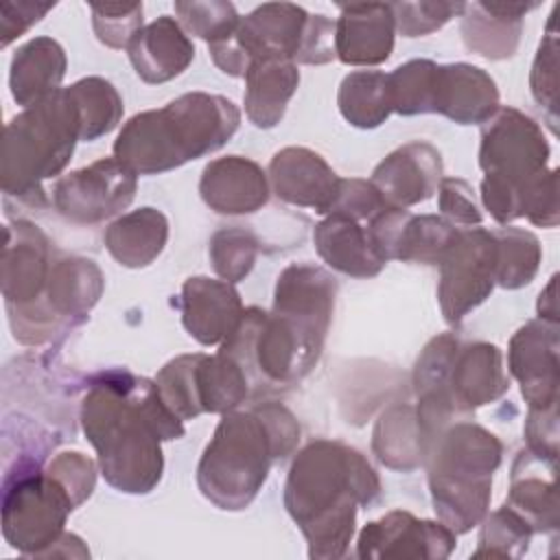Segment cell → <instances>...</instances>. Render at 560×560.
Listing matches in <instances>:
<instances>
[{
  "label": "cell",
  "mask_w": 560,
  "mask_h": 560,
  "mask_svg": "<svg viewBox=\"0 0 560 560\" xmlns=\"http://www.w3.org/2000/svg\"><path fill=\"white\" fill-rule=\"evenodd\" d=\"M81 427L94 446L105 481L125 494H149L162 479V442L184 435L162 400L155 378L127 370H105L88 381Z\"/></svg>",
  "instance_id": "6da1fadb"
},
{
  "label": "cell",
  "mask_w": 560,
  "mask_h": 560,
  "mask_svg": "<svg viewBox=\"0 0 560 560\" xmlns=\"http://www.w3.org/2000/svg\"><path fill=\"white\" fill-rule=\"evenodd\" d=\"M381 497V479L368 457L339 440H313L298 451L284 481V508L308 545V558L348 553L359 508Z\"/></svg>",
  "instance_id": "7a4b0ae2"
},
{
  "label": "cell",
  "mask_w": 560,
  "mask_h": 560,
  "mask_svg": "<svg viewBox=\"0 0 560 560\" xmlns=\"http://www.w3.org/2000/svg\"><path fill=\"white\" fill-rule=\"evenodd\" d=\"M300 438L298 418L278 400L223 413L197 466L201 494L219 510H245L258 497L271 466L298 451Z\"/></svg>",
  "instance_id": "3957f363"
},
{
  "label": "cell",
  "mask_w": 560,
  "mask_h": 560,
  "mask_svg": "<svg viewBox=\"0 0 560 560\" xmlns=\"http://www.w3.org/2000/svg\"><path fill=\"white\" fill-rule=\"evenodd\" d=\"M238 125L241 112L230 98L186 92L131 116L114 140V158L136 175L166 173L221 149Z\"/></svg>",
  "instance_id": "277c9868"
},
{
  "label": "cell",
  "mask_w": 560,
  "mask_h": 560,
  "mask_svg": "<svg viewBox=\"0 0 560 560\" xmlns=\"http://www.w3.org/2000/svg\"><path fill=\"white\" fill-rule=\"evenodd\" d=\"M503 444L475 418L446 427L427 448L424 468L438 521L466 534L483 521L492 497V475Z\"/></svg>",
  "instance_id": "5b68a950"
},
{
  "label": "cell",
  "mask_w": 560,
  "mask_h": 560,
  "mask_svg": "<svg viewBox=\"0 0 560 560\" xmlns=\"http://www.w3.org/2000/svg\"><path fill=\"white\" fill-rule=\"evenodd\" d=\"M79 140L81 122L66 88L15 114L4 127L0 153L4 199L44 201L42 184L68 166Z\"/></svg>",
  "instance_id": "8992f818"
},
{
  "label": "cell",
  "mask_w": 560,
  "mask_h": 560,
  "mask_svg": "<svg viewBox=\"0 0 560 560\" xmlns=\"http://www.w3.org/2000/svg\"><path fill=\"white\" fill-rule=\"evenodd\" d=\"M549 142L542 127L516 107H499L481 125V203L499 225L521 219L525 190L549 171Z\"/></svg>",
  "instance_id": "52a82bcc"
},
{
  "label": "cell",
  "mask_w": 560,
  "mask_h": 560,
  "mask_svg": "<svg viewBox=\"0 0 560 560\" xmlns=\"http://www.w3.org/2000/svg\"><path fill=\"white\" fill-rule=\"evenodd\" d=\"M35 453H20L4 466L2 536L22 556L46 558L77 510L63 483L42 468Z\"/></svg>",
  "instance_id": "ba28073f"
},
{
  "label": "cell",
  "mask_w": 560,
  "mask_h": 560,
  "mask_svg": "<svg viewBox=\"0 0 560 560\" xmlns=\"http://www.w3.org/2000/svg\"><path fill=\"white\" fill-rule=\"evenodd\" d=\"M101 267L83 256H57L44 295L26 306H7L9 326L22 346H42L81 324L103 295Z\"/></svg>",
  "instance_id": "9c48e42d"
},
{
  "label": "cell",
  "mask_w": 560,
  "mask_h": 560,
  "mask_svg": "<svg viewBox=\"0 0 560 560\" xmlns=\"http://www.w3.org/2000/svg\"><path fill=\"white\" fill-rule=\"evenodd\" d=\"M494 234L486 228H459L440 260L438 302L448 326H459L468 313L483 304L494 282Z\"/></svg>",
  "instance_id": "30bf717a"
},
{
  "label": "cell",
  "mask_w": 560,
  "mask_h": 560,
  "mask_svg": "<svg viewBox=\"0 0 560 560\" xmlns=\"http://www.w3.org/2000/svg\"><path fill=\"white\" fill-rule=\"evenodd\" d=\"M136 188L138 175L112 155L61 175L52 186V203L63 219L94 225L120 214Z\"/></svg>",
  "instance_id": "8fae6325"
},
{
  "label": "cell",
  "mask_w": 560,
  "mask_h": 560,
  "mask_svg": "<svg viewBox=\"0 0 560 560\" xmlns=\"http://www.w3.org/2000/svg\"><path fill=\"white\" fill-rule=\"evenodd\" d=\"M457 534L442 521L418 518L407 510H392L370 521L357 538V556L374 558H420L444 560L453 553Z\"/></svg>",
  "instance_id": "7c38bea8"
},
{
  "label": "cell",
  "mask_w": 560,
  "mask_h": 560,
  "mask_svg": "<svg viewBox=\"0 0 560 560\" xmlns=\"http://www.w3.org/2000/svg\"><path fill=\"white\" fill-rule=\"evenodd\" d=\"M337 302L335 276L313 262H293L276 280L271 311L324 343Z\"/></svg>",
  "instance_id": "4fadbf2b"
},
{
  "label": "cell",
  "mask_w": 560,
  "mask_h": 560,
  "mask_svg": "<svg viewBox=\"0 0 560 560\" xmlns=\"http://www.w3.org/2000/svg\"><path fill=\"white\" fill-rule=\"evenodd\" d=\"M55 252L48 236L31 221L15 219L4 225L0 284L4 306L37 302L48 284Z\"/></svg>",
  "instance_id": "5bb4252c"
},
{
  "label": "cell",
  "mask_w": 560,
  "mask_h": 560,
  "mask_svg": "<svg viewBox=\"0 0 560 560\" xmlns=\"http://www.w3.org/2000/svg\"><path fill=\"white\" fill-rule=\"evenodd\" d=\"M558 324L532 319L510 339L508 368L521 385L527 407H547L558 402Z\"/></svg>",
  "instance_id": "9a60e30c"
},
{
  "label": "cell",
  "mask_w": 560,
  "mask_h": 560,
  "mask_svg": "<svg viewBox=\"0 0 560 560\" xmlns=\"http://www.w3.org/2000/svg\"><path fill=\"white\" fill-rule=\"evenodd\" d=\"M444 177L440 151L424 140L407 142L385 155L372 171L370 182L387 208H411L427 201Z\"/></svg>",
  "instance_id": "2e32d148"
},
{
  "label": "cell",
  "mask_w": 560,
  "mask_h": 560,
  "mask_svg": "<svg viewBox=\"0 0 560 560\" xmlns=\"http://www.w3.org/2000/svg\"><path fill=\"white\" fill-rule=\"evenodd\" d=\"M271 192L291 206L328 214L341 177L313 149L284 147L273 153L267 168Z\"/></svg>",
  "instance_id": "e0dca14e"
},
{
  "label": "cell",
  "mask_w": 560,
  "mask_h": 560,
  "mask_svg": "<svg viewBox=\"0 0 560 560\" xmlns=\"http://www.w3.org/2000/svg\"><path fill=\"white\" fill-rule=\"evenodd\" d=\"M177 304L186 332L201 346H221L245 311L234 284L208 276L188 278Z\"/></svg>",
  "instance_id": "ac0fdd59"
},
{
  "label": "cell",
  "mask_w": 560,
  "mask_h": 560,
  "mask_svg": "<svg viewBox=\"0 0 560 560\" xmlns=\"http://www.w3.org/2000/svg\"><path fill=\"white\" fill-rule=\"evenodd\" d=\"M335 52L346 66H378L392 57L396 20L389 2L339 4Z\"/></svg>",
  "instance_id": "d6986e66"
},
{
  "label": "cell",
  "mask_w": 560,
  "mask_h": 560,
  "mask_svg": "<svg viewBox=\"0 0 560 560\" xmlns=\"http://www.w3.org/2000/svg\"><path fill=\"white\" fill-rule=\"evenodd\" d=\"M199 195L212 212L236 217L260 210L269 201L271 186L267 173L254 160L223 155L203 166Z\"/></svg>",
  "instance_id": "ffe728a7"
},
{
  "label": "cell",
  "mask_w": 560,
  "mask_h": 560,
  "mask_svg": "<svg viewBox=\"0 0 560 560\" xmlns=\"http://www.w3.org/2000/svg\"><path fill=\"white\" fill-rule=\"evenodd\" d=\"M499 109L494 79L472 63H438L431 114L457 125H483Z\"/></svg>",
  "instance_id": "44dd1931"
},
{
  "label": "cell",
  "mask_w": 560,
  "mask_h": 560,
  "mask_svg": "<svg viewBox=\"0 0 560 560\" xmlns=\"http://www.w3.org/2000/svg\"><path fill=\"white\" fill-rule=\"evenodd\" d=\"M306 22V9L293 2H265L241 18L234 42L252 63L256 59H289L295 63Z\"/></svg>",
  "instance_id": "7402d4cb"
},
{
  "label": "cell",
  "mask_w": 560,
  "mask_h": 560,
  "mask_svg": "<svg viewBox=\"0 0 560 560\" xmlns=\"http://www.w3.org/2000/svg\"><path fill=\"white\" fill-rule=\"evenodd\" d=\"M136 74L151 85L179 77L195 59V46L179 20L160 15L144 24L127 46Z\"/></svg>",
  "instance_id": "603a6c76"
},
{
  "label": "cell",
  "mask_w": 560,
  "mask_h": 560,
  "mask_svg": "<svg viewBox=\"0 0 560 560\" xmlns=\"http://www.w3.org/2000/svg\"><path fill=\"white\" fill-rule=\"evenodd\" d=\"M534 2H466L462 11V39L468 50L486 59H508L516 52L523 18Z\"/></svg>",
  "instance_id": "cb8c5ba5"
},
{
  "label": "cell",
  "mask_w": 560,
  "mask_h": 560,
  "mask_svg": "<svg viewBox=\"0 0 560 560\" xmlns=\"http://www.w3.org/2000/svg\"><path fill=\"white\" fill-rule=\"evenodd\" d=\"M448 387L453 396L470 411L497 402L510 389V374L503 368V352L488 341H459Z\"/></svg>",
  "instance_id": "d4e9b609"
},
{
  "label": "cell",
  "mask_w": 560,
  "mask_h": 560,
  "mask_svg": "<svg viewBox=\"0 0 560 560\" xmlns=\"http://www.w3.org/2000/svg\"><path fill=\"white\" fill-rule=\"evenodd\" d=\"M68 59L63 46L52 37H33L22 44L9 68V88L13 101L28 109L61 90Z\"/></svg>",
  "instance_id": "484cf974"
},
{
  "label": "cell",
  "mask_w": 560,
  "mask_h": 560,
  "mask_svg": "<svg viewBox=\"0 0 560 560\" xmlns=\"http://www.w3.org/2000/svg\"><path fill=\"white\" fill-rule=\"evenodd\" d=\"M505 505L523 516L534 534H556V464L542 462L525 448L512 466V481Z\"/></svg>",
  "instance_id": "4316f807"
},
{
  "label": "cell",
  "mask_w": 560,
  "mask_h": 560,
  "mask_svg": "<svg viewBox=\"0 0 560 560\" xmlns=\"http://www.w3.org/2000/svg\"><path fill=\"white\" fill-rule=\"evenodd\" d=\"M319 258L335 271L350 278H374L385 262L372 249L365 225L343 214H326L313 230Z\"/></svg>",
  "instance_id": "83f0119b"
},
{
  "label": "cell",
  "mask_w": 560,
  "mask_h": 560,
  "mask_svg": "<svg viewBox=\"0 0 560 560\" xmlns=\"http://www.w3.org/2000/svg\"><path fill=\"white\" fill-rule=\"evenodd\" d=\"M300 85L298 63L289 59H256L245 74V116L258 129L276 127Z\"/></svg>",
  "instance_id": "f1b7e54d"
},
{
  "label": "cell",
  "mask_w": 560,
  "mask_h": 560,
  "mask_svg": "<svg viewBox=\"0 0 560 560\" xmlns=\"http://www.w3.org/2000/svg\"><path fill=\"white\" fill-rule=\"evenodd\" d=\"M103 241L118 265L140 269L151 265L164 252L168 241V219L162 210L142 206L116 217L107 225Z\"/></svg>",
  "instance_id": "f546056e"
},
{
  "label": "cell",
  "mask_w": 560,
  "mask_h": 560,
  "mask_svg": "<svg viewBox=\"0 0 560 560\" xmlns=\"http://www.w3.org/2000/svg\"><path fill=\"white\" fill-rule=\"evenodd\" d=\"M372 453L383 466L400 472H411L424 464V442L413 405L398 402L378 416L372 431Z\"/></svg>",
  "instance_id": "4dcf8cb0"
},
{
  "label": "cell",
  "mask_w": 560,
  "mask_h": 560,
  "mask_svg": "<svg viewBox=\"0 0 560 560\" xmlns=\"http://www.w3.org/2000/svg\"><path fill=\"white\" fill-rule=\"evenodd\" d=\"M197 394L203 413H228L238 409L249 396L252 385L241 363L228 352L199 354Z\"/></svg>",
  "instance_id": "1f68e13d"
},
{
  "label": "cell",
  "mask_w": 560,
  "mask_h": 560,
  "mask_svg": "<svg viewBox=\"0 0 560 560\" xmlns=\"http://www.w3.org/2000/svg\"><path fill=\"white\" fill-rule=\"evenodd\" d=\"M339 114L357 129H374L392 116L387 74L381 70H354L346 74L337 92Z\"/></svg>",
  "instance_id": "d6a6232c"
},
{
  "label": "cell",
  "mask_w": 560,
  "mask_h": 560,
  "mask_svg": "<svg viewBox=\"0 0 560 560\" xmlns=\"http://www.w3.org/2000/svg\"><path fill=\"white\" fill-rule=\"evenodd\" d=\"M457 230L442 214H413L407 210L394 243V260L438 267Z\"/></svg>",
  "instance_id": "836d02e7"
},
{
  "label": "cell",
  "mask_w": 560,
  "mask_h": 560,
  "mask_svg": "<svg viewBox=\"0 0 560 560\" xmlns=\"http://www.w3.org/2000/svg\"><path fill=\"white\" fill-rule=\"evenodd\" d=\"M66 90L77 107L83 142H94L118 127L125 105L112 81L103 77H85Z\"/></svg>",
  "instance_id": "e575fe53"
},
{
  "label": "cell",
  "mask_w": 560,
  "mask_h": 560,
  "mask_svg": "<svg viewBox=\"0 0 560 560\" xmlns=\"http://www.w3.org/2000/svg\"><path fill=\"white\" fill-rule=\"evenodd\" d=\"M494 234V282L501 289H521L529 284L540 267L542 249L540 241L534 232L503 225L492 232Z\"/></svg>",
  "instance_id": "d590c367"
},
{
  "label": "cell",
  "mask_w": 560,
  "mask_h": 560,
  "mask_svg": "<svg viewBox=\"0 0 560 560\" xmlns=\"http://www.w3.org/2000/svg\"><path fill=\"white\" fill-rule=\"evenodd\" d=\"M438 63L431 59H411L387 74L392 112L400 116L431 114Z\"/></svg>",
  "instance_id": "8d00e7d4"
},
{
  "label": "cell",
  "mask_w": 560,
  "mask_h": 560,
  "mask_svg": "<svg viewBox=\"0 0 560 560\" xmlns=\"http://www.w3.org/2000/svg\"><path fill=\"white\" fill-rule=\"evenodd\" d=\"M479 538L472 558H521L529 549L532 527L510 505L488 512L479 523Z\"/></svg>",
  "instance_id": "74e56055"
},
{
  "label": "cell",
  "mask_w": 560,
  "mask_h": 560,
  "mask_svg": "<svg viewBox=\"0 0 560 560\" xmlns=\"http://www.w3.org/2000/svg\"><path fill=\"white\" fill-rule=\"evenodd\" d=\"M208 256L214 273L221 280L236 284L245 280L254 269L258 256V241L249 230L241 225L221 228L210 238Z\"/></svg>",
  "instance_id": "f35d334b"
},
{
  "label": "cell",
  "mask_w": 560,
  "mask_h": 560,
  "mask_svg": "<svg viewBox=\"0 0 560 560\" xmlns=\"http://www.w3.org/2000/svg\"><path fill=\"white\" fill-rule=\"evenodd\" d=\"M201 352L179 354L171 359L155 376L162 400L179 420H192L201 416L199 394H197V361Z\"/></svg>",
  "instance_id": "ab89813d"
},
{
  "label": "cell",
  "mask_w": 560,
  "mask_h": 560,
  "mask_svg": "<svg viewBox=\"0 0 560 560\" xmlns=\"http://www.w3.org/2000/svg\"><path fill=\"white\" fill-rule=\"evenodd\" d=\"M173 9L184 31L208 44L232 37L241 22L236 7L225 0H186L175 2Z\"/></svg>",
  "instance_id": "60d3db41"
},
{
  "label": "cell",
  "mask_w": 560,
  "mask_h": 560,
  "mask_svg": "<svg viewBox=\"0 0 560 560\" xmlns=\"http://www.w3.org/2000/svg\"><path fill=\"white\" fill-rule=\"evenodd\" d=\"M529 88L534 101L545 109L549 118V127L556 133L558 122V31H556V11L547 20L545 35L536 50L532 72H529Z\"/></svg>",
  "instance_id": "b9f144b4"
},
{
  "label": "cell",
  "mask_w": 560,
  "mask_h": 560,
  "mask_svg": "<svg viewBox=\"0 0 560 560\" xmlns=\"http://www.w3.org/2000/svg\"><path fill=\"white\" fill-rule=\"evenodd\" d=\"M92 11V28L96 39L114 50L127 48L133 35L144 26L142 2H105L90 4Z\"/></svg>",
  "instance_id": "7bdbcfd3"
},
{
  "label": "cell",
  "mask_w": 560,
  "mask_h": 560,
  "mask_svg": "<svg viewBox=\"0 0 560 560\" xmlns=\"http://www.w3.org/2000/svg\"><path fill=\"white\" fill-rule=\"evenodd\" d=\"M459 341L462 339L455 332H442V335H435L422 348V352L413 365V392L416 394L431 392V389L451 392L448 374H451V363H453Z\"/></svg>",
  "instance_id": "ee69618b"
},
{
  "label": "cell",
  "mask_w": 560,
  "mask_h": 560,
  "mask_svg": "<svg viewBox=\"0 0 560 560\" xmlns=\"http://www.w3.org/2000/svg\"><path fill=\"white\" fill-rule=\"evenodd\" d=\"M466 2H394L396 31L402 37H422L442 28L455 15H462Z\"/></svg>",
  "instance_id": "f6af8a7d"
},
{
  "label": "cell",
  "mask_w": 560,
  "mask_h": 560,
  "mask_svg": "<svg viewBox=\"0 0 560 560\" xmlns=\"http://www.w3.org/2000/svg\"><path fill=\"white\" fill-rule=\"evenodd\" d=\"M46 470L63 483L77 508L92 497L96 486V464L88 455L79 451L57 453L48 462Z\"/></svg>",
  "instance_id": "bcb514c9"
},
{
  "label": "cell",
  "mask_w": 560,
  "mask_h": 560,
  "mask_svg": "<svg viewBox=\"0 0 560 560\" xmlns=\"http://www.w3.org/2000/svg\"><path fill=\"white\" fill-rule=\"evenodd\" d=\"M438 210L457 228H475L483 221L475 190L462 177H442L438 186Z\"/></svg>",
  "instance_id": "7dc6e473"
},
{
  "label": "cell",
  "mask_w": 560,
  "mask_h": 560,
  "mask_svg": "<svg viewBox=\"0 0 560 560\" xmlns=\"http://www.w3.org/2000/svg\"><path fill=\"white\" fill-rule=\"evenodd\" d=\"M383 208L387 206L370 179L341 177L337 197L328 214H343L354 221H368Z\"/></svg>",
  "instance_id": "c3c4849f"
},
{
  "label": "cell",
  "mask_w": 560,
  "mask_h": 560,
  "mask_svg": "<svg viewBox=\"0 0 560 560\" xmlns=\"http://www.w3.org/2000/svg\"><path fill=\"white\" fill-rule=\"evenodd\" d=\"M527 451L549 464L558 459V402L547 407H529L525 420Z\"/></svg>",
  "instance_id": "681fc988"
},
{
  "label": "cell",
  "mask_w": 560,
  "mask_h": 560,
  "mask_svg": "<svg viewBox=\"0 0 560 560\" xmlns=\"http://www.w3.org/2000/svg\"><path fill=\"white\" fill-rule=\"evenodd\" d=\"M521 212L538 228L558 225V168H549L525 190Z\"/></svg>",
  "instance_id": "f907efd6"
},
{
  "label": "cell",
  "mask_w": 560,
  "mask_h": 560,
  "mask_svg": "<svg viewBox=\"0 0 560 560\" xmlns=\"http://www.w3.org/2000/svg\"><path fill=\"white\" fill-rule=\"evenodd\" d=\"M337 57L335 52V20L322 13H308V22L304 28L302 46L295 57V63L306 66H324Z\"/></svg>",
  "instance_id": "816d5d0a"
},
{
  "label": "cell",
  "mask_w": 560,
  "mask_h": 560,
  "mask_svg": "<svg viewBox=\"0 0 560 560\" xmlns=\"http://www.w3.org/2000/svg\"><path fill=\"white\" fill-rule=\"evenodd\" d=\"M55 2H2L0 4V44L7 48L22 37L33 24H37Z\"/></svg>",
  "instance_id": "f5cc1de1"
},
{
  "label": "cell",
  "mask_w": 560,
  "mask_h": 560,
  "mask_svg": "<svg viewBox=\"0 0 560 560\" xmlns=\"http://www.w3.org/2000/svg\"><path fill=\"white\" fill-rule=\"evenodd\" d=\"M556 280L558 276H551L547 287L538 295V319H545L549 324H558V300H556Z\"/></svg>",
  "instance_id": "db71d44e"
},
{
  "label": "cell",
  "mask_w": 560,
  "mask_h": 560,
  "mask_svg": "<svg viewBox=\"0 0 560 560\" xmlns=\"http://www.w3.org/2000/svg\"><path fill=\"white\" fill-rule=\"evenodd\" d=\"M55 558V556H61V558H68V556H77V558H85L90 556V549L83 545V540L77 536V534H70V532H63L61 538L55 542V547L48 551L46 558Z\"/></svg>",
  "instance_id": "11a10c76"
}]
</instances>
